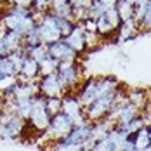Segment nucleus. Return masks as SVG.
<instances>
[{"instance_id": "obj_1", "label": "nucleus", "mask_w": 151, "mask_h": 151, "mask_svg": "<svg viewBox=\"0 0 151 151\" xmlns=\"http://www.w3.org/2000/svg\"><path fill=\"white\" fill-rule=\"evenodd\" d=\"M73 28V23L68 21V19H63L58 17L52 12H47L42 17L37 19V31H38V38L42 44H52V42H58L63 37H66Z\"/></svg>"}, {"instance_id": "obj_2", "label": "nucleus", "mask_w": 151, "mask_h": 151, "mask_svg": "<svg viewBox=\"0 0 151 151\" xmlns=\"http://www.w3.org/2000/svg\"><path fill=\"white\" fill-rule=\"evenodd\" d=\"M0 21L7 31H16L23 37L37 26V17L31 14L30 9L12 4H9L7 9H4V12L0 14Z\"/></svg>"}, {"instance_id": "obj_3", "label": "nucleus", "mask_w": 151, "mask_h": 151, "mask_svg": "<svg viewBox=\"0 0 151 151\" xmlns=\"http://www.w3.org/2000/svg\"><path fill=\"white\" fill-rule=\"evenodd\" d=\"M50 116H52V115H50L49 109H47L45 97L40 96V94H37V96L33 97V106H31L30 116H28V120H26L28 122L26 125H30L35 132L44 134L47 130V127H49V123H50Z\"/></svg>"}, {"instance_id": "obj_4", "label": "nucleus", "mask_w": 151, "mask_h": 151, "mask_svg": "<svg viewBox=\"0 0 151 151\" xmlns=\"http://www.w3.org/2000/svg\"><path fill=\"white\" fill-rule=\"evenodd\" d=\"M115 99H116V91L111 92V94H106L97 97L96 101H92L89 106L83 108V113H85V118L87 122H97L101 118L108 116L111 111H113V106H115Z\"/></svg>"}, {"instance_id": "obj_5", "label": "nucleus", "mask_w": 151, "mask_h": 151, "mask_svg": "<svg viewBox=\"0 0 151 151\" xmlns=\"http://www.w3.org/2000/svg\"><path fill=\"white\" fill-rule=\"evenodd\" d=\"M73 127H75V122L71 120L66 113L59 111V113H56V115L50 116V123H49V127H47V130L44 134H45V137L49 141L58 142V141H61Z\"/></svg>"}, {"instance_id": "obj_6", "label": "nucleus", "mask_w": 151, "mask_h": 151, "mask_svg": "<svg viewBox=\"0 0 151 151\" xmlns=\"http://www.w3.org/2000/svg\"><path fill=\"white\" fill-rule=\"evenodd\" d=\"M24 129H26V120L21 118L17 113H4V118L0 120V139L2 141L17 139Z\"/></svg>"}, {"instance_id": "obj_7", "label": "nucleus", "mask_w": 151, "mask_h": 151, "mask_svg": "<svg viewBox=\"0 0 151 151\" xmlns=\"http://www.w3.org/2000/svg\"><path fill=\"white\" fill-rule=\"evenodd\" d=\"M58 76L61 78V82L64 83V87L68 91H76V87L80 85L82 80V70L76 64V61H68V63H59L58 70H56Z\"/></svg>"}, {"instance_id": "obj_8", "label": "nucleus", "mask_w": 151, "mask_h": 151, "mask_svg": "<svg viewBox=\"0 0 151 151\" xmlns=\"http://www.w3.org/2000/svg\"><path fill=\"white\" fill-rule=\"evenodd\" d=\"M37 85H38V94L44 97H63L68 92V89L64 87V83L58 76V73L40 76L37 80Z\"/></svg>"}, {"instance_id": "obj_9", "label": "nucleus", "mask_w": 151, "mask_h": 151, "mask_svg": "<svg viewBox=\"0 0 151 151\" xmlns=\"http://www.w3.org/2000/svg\"><path fill=\"white\" fill-rule=\"evenodd\" d=\"M76 99L80 101V104L89 106L92 101H96L97 97H101V91H99V78L97 76H91V78H85L83 82H80V85L76 87L75 92Z\"/></svg>"}, {"instance_id": "obj_10", "label": "nucleus", "mask_w": 151, "mask_h": 151, "mask_svg": "<svg viewBox=\"0 0 151 151\" xmlns=\"http://www.w3.org/2000/svg\"><path fill=\"white\" fill-rule=\"evenodd\" d=\"M94 21H96V28H97V33L101 35V38L116 33L118 28H120V24H122V19H120V16H118L115 7L113 9H108L104 14L99 16Z\"/></svg>"}, {"instance_id": "obj_11", "label": "nucleus", "mask_w": 151, "mask_h": 151, "mask_svg": "<svg viewBox=\"0 0 151 151\" xmlns=\"http://www.w3.org/2000/svg\"><path fill=\"white\" fill-rule=\"evenodd\" d=\"M61 111H63V113H66L71 120L75 122V125H80V123L87 122L85 113H83V106L80 104V101L76 99V96L71 91H68L64 96H63Z\"/></svg>"}, {"instance_id": "obj_12", "label": "nucleus", "mask_w": 151, "mask_h": 151, "mask_svg": "<svg viewBox=\"0 0 151 151\" xmlns=\"http://www.w3.org/2000/svg\"><path fill=\"white\" fill-rule=\"evenodd\" d=\"M91 130H92V123L91 122H83L80 125H75L66 136L63 137L58 142L63 144H70V146H83L87 142V139L91 137Z\"/></svg>"}, {"instance_id": "obj_13", "label": "nucleus", "mask_w": 151, "mask_h": 151, "mask_svg": "<svg viewBox=\"0 0 151 151\" xmlns=\"http://www.w3.org/2000/svg\"><path fill=\"white\" fill-rule=\"evenodd\" d=\"M47 52H49V56H50V58H54L58 63L76 61V58H78V54H76L75 50L68 45L63 38H61V40H58V42L49 44V45H47Z\"/></svg>"}, {"instance_id": "obj_14", "label": "nucleus", "mask_w": 151, "mask_h": 151, "mask_svg": "<svg viewBox=\"0 0 151 151\" xmlns=\"http://www.w3.org/2000/svg\"><path fill=\"white\" fill-rule=\"evenodd\" d=\"M63 40L71 47L76 54H80L82 50L87 49V45H85V30H83L82 23H73L71 31L66 37H63Z\"/></svg>"}, {"instance_id": "obj_15", "label": "nucleus", "mask_w": 151, "mask_h": 151, "mask_svg": "<svg viewBox=\"0 0 151 151\" xmlns=\"http://www.w3.org/2000/svg\"><path fill=\"white\" fill-rule=\"evenodd\" d=\"M21 45H23V35H19L16 31H5L0 37V58L12 54Z\"/></svg>"}, {"instance_id": "obj_16", "label": "nucleus", "mask_w": 151, "mask_h": 151, "mask_svg": "<svg viewBox=\"0 0 151 151\" xmlns=\"http://www.w3.org/2000/svg\"><path fill=\"white\" fill-rule=\"evenodd\" d=\"M38 78H40V66L33 58L28 56L23 63V68H21V71L17 75V80H21V82H37Z\"/></svg>"}, {"instance_id": "obj_17", "label": "nucleus", "mask_w": 151, "mask_h": 151, "mask_svg": "<svg viewBox=\"0 0 151 151\" xmlns=\"http://www.w3.org/2000/svg\"><path fill=\"white\" fill-rule=\"evenodd\" d=\"M38 94V85L37 82H17V87L14 91V101H28Z\"/></svg>"}, {"instance_id": "obj_18", "label": "nucleus", "mask_w": 151, "mask_h": 151, "mask_svg": "<svg viewBox=\"0 0 151 151\" xmlns=\"http://www.w3.org/2000/svg\"><path fill=\"white\" fill-rule=\"evenodd\" d=\"M127 103H130L132 106H136L137 109H144L146 104H148V101H150V92L146 91V89H130V91H127Z\"/></svg>"}, {"instance_id": "obj_19", "label": "nucleus", "mask_w": 151, "mask_h": 151, "mask_svg": "<svg viewBox=\"0 0 151 151\" xmlns=\"http://www.w3.org/2000/svg\"><path fill=\"white\" fill-rule=\"evenodd\" d=\"M54 16L58 17H63V19H68L71 23L73 21V7L68 4V0H50V11Z\"/></svg>"}, {"instance_id": "obj_20", "label": "nucleus", "mask_w": 151, "mask_h": 151, "mask_svg": "<svg viewBox=\"0 0 151 151\" xmlns=\"http://www.w3.org/2000/svg\"><path fill=\"white\" fill-rule=\"evenodd\" d=\"M139 26H137L136 23L130 19V21H123L120 24V28H118V42H130V40H134L137 35H139Z\"/></svg>"}, {"instance_id": "obj_21", "label": "nucleus", "mask_w": 151, "mask_h": 151, "mask_svg": "<svg viewBox=\"0 0 151 151\" xmlns=\"http://www.w3.org/2000/svg\"><path fill=\"white\" fill-rule=\"evenodd\" d=\"M129 137L130 136H129L122 127H118V125H115V127L111 129V132L108 134V139H109V142H111L113 151H122L123 144H125V141H127Z\"/></svg>"}, {"instance_id": "obj_22", "label": "nucleus", "mask_w": 151, "mask_h": 151, "mask_svg": "<svg viewBox=\"0 0 151 151\" xmlns=\"http://www.w3.org/2000/svg\"><path fill=\"white\" fill-rule=\"evenodd\" d=\"M132 139V142H134V146H136V150H144V148H148L151 146V141H150V134H148V129L146 127H142L141 130H137L134 136H130Z\"/></svg>"}, {"instance_id": "obj_23", "label": "nucleus", "mask_w": 151, "mask_h": 151, "mask_svg": "<svg viewBox=\"0 0 151 151\" xmlns=\"http://www.w3.org/2000/svg\"><path fill=\"white\" fill-rule=\"evenodd\" d=\"M115 9H116V12H118V16H120L122 23L132 19V14H134V4L125 2V0H118L116 5H115Z\"/></svg>"}, {"instance_id": "obj_24", "label": "nucleus", "mask_w": 151, "mask_h": 151, "mask_svg": "<svg viewBox=\"0 0 151 151\" xmlns=\"http://www.w3.org/2000/svg\"><path fill=\"white\" fill-rule=\"evenodd\" d=\"M146 125H148V122L144 120V116H142V115L139 113L136 118H132V120L129 122L127 125H123L122 129H123V130H125V132H127L129 136H134L137 130H141V129H142V127H146Z\"/></svg>"}, {"instance_id": "obj_25", "label": "nucleus", "mask_w": 151, "mask_h": 151, "mask_svg": "<svg viewBox=\"0 0 151 151\" xmlns=\"http://www.w3.org/2000/svg\"><path fill=\"white\" fill-rule=\"evenodd\" d=\"M24 50H26V52H28V56L33 58L37 63H42V61L49 56L45 44H38V45H33V47H30V49H24Z\"/></svg>"}, {"instance_id": "obj_26", "label": "nucleus", "mask_w": 151, "mask_h": 151, "mask_svg": "<svg viewBox=\"0 0 151 151\" xmlns=\"http://www.w3.org/2000/svg\"><path fill=\"white\" fill-rule=\"evenodd\" d=\"M30 11H31V14L35 16L37 19L42 17L44 14H47V12L50 11V0H35Z\"/></svg>"}, {"instance_id": "obj_27", "label": "nucleus", "mask_w": 151, "mask_h": 151, "mask_svg": "<svg viewBox=\"0 0 151 151\" xmlns=\"http://www.w3.org/2000/svg\"><path fill=\"white\" fill-rule=\"evenodd\" d=\"M58 64H59V63L54 59V58L47 56L45 59L42 61V63H38V66H40V76L50 75V73H56V70H58Z\"/></svg>"}, {"instance_id": "obj_28", "label": "nucleus", "mask_w": 151, "mask_h": 151, "mask_svg": "<svg viewBox=\"0 0 151 151\" xmlns=\"http://www.w3.org/2000/svg\"><path fill=\"white\" fill-rule=\"evenodd\" d=\"M45 104L50 115H56L61 111V104H63V97H45Z\"/></svg>"}, {"instance_id": "obj_29", "label": "nucleus", "mask_w": 151, "mask_h": 151, "mask_svg": "<svg viewBox=\"0 0 151 151\" xmlns=\"http://www.w3.org/2000/svg\"><path fill=\"white\" fill-rule=\"evenodd\" d=\"M139 30L151 31V0L146 4V12H144V17H142V23L139 24Z\"/></svg>"}, {"instance_id": "obj_30", "label": "nucleus", "mask_w": 151, "mask_h": 151, "mask_svg": "<svg viewBox=\"0 0 151 151\" xmlns=\"http://www.w3.org/2000/svg\"><path fill=\"white\" fill-rule=\"evenodd\" d=\"M99 42H101V35L97 31H85V45H87V49L99 45Z\"/></svg>"}, {"instance_id": "obj_31", "label": "nucleus", "mask_w": 151, "mask_h": 151, "mask_svg": "<svg viewBox=\"0 0 151 151\" xmlns=\"http://www.w3.org/2000/svg\"><path fill=\"white\" fill-rule=\"evenodd\" d=\"M50 151H83L82 146H70V144H63V142H52Z\"/></svg>"}, {"instance_id": "obj_32", "label": "nucleus", "mask_w": 151, "mask_h": 151, "mask_svg": "<svg viewBox=\"0 0 151 151\" xmlns=\"http://www.w3.org/2000/svg\"><path fill=\"white\" fill-rule=\"evenodd\" d=\"M68 4L73 9H89L92 4V0H68Z\"/></svg>"}, {"instance_id": "obj_33", "label": "nucleus", "mask_w": 151, "mask_h": 151, "mask_svg": "<svg viewBox=\"0 0 151 151\" xmlns=\"http://www.w3.org/2000/svg\"><path fill=\"white\" fill-rule=\"evenodd\" d=\"M35 0H9V4L12 5H19V7H24V9H31Z\"/></svg>"}, {"instance_id": "obj_34", "label": "nucleus", "mask_w": 151, "mask_h": 151, "mask_svg": "<svg viewBox=\"0 0 151 151\" xmlns=\"http://www.w3.org/2000/svg\"><path fill=\"white\" fill-rule=\"evenodd\" d=\"M141 115L144 116V120L148 122V123H151V96H150V101H148V104H146V108L141 111Z\"/></svg>"}, {"instance_id": "obj_35", "label": "nucleus", "mask_w": 151, "mask_h": 151, "mask_svg": "<svg viewBox=\"0 0 151 151\" xmlns=\"http://www.w3.org/2000/svg\"><path fill=\"white\" fill-rule=\"evenodd\" d=\"M122 151H137L136 146H134V142H132V139L129 137L127 141H125V144H123V148H122Z\"/></svg>"}, {"instance_id": "obj_36", "label": "nucleus", "mask_w": 151, "mask_h": 151, "mask_svg": "<svg viewBox=\"0 0 151 151\" xmlns=\"http://www.w3.org/2000/svg\"><path fill=\"white\" fill-rule=\"evenodd\" d=\"M5 31H7V30H5V26H4V24H2V21H0V37H2Z\"/></svg>"}, {"instance_id": "obj_37", "label": "nucleus", "mask_w": 151, "mask_h": 151, "mask_svg": "<svg viewBox=\"0 0 151 151\" xmlns=\"http://www.w3.org/2000/svg\"><path fill=\"white\" fill-rule=\"evenodd\" d=\"M146 129H148V134H150V141H151V123L146 125Z\"/></svg>"}, {"instance_id": "obj_38", "label": "nucleus", "mask_w": 151, "mask_h": 151, "mask_svg": "<svg viewBox=\"0 0 151 151\" xmlns=\"http://www.w3.org/2000/svg\"><path fill=\"white\" fill-rule=\"evenodd\" d=\"M4 118V109H2V104H0V120Z\"/></svg>"}, {"instance_id": "obj_39", "label": "nucleus", "mask_w": 151, "mask_h": 151, "mask_svg": "<svg viewBox=\"0 0 151 151\" xmlns=\"http://www.w3.org/2000/svg\"><path fill=\"white\" fill-rule=\"evenodd\" d=\"M139 151H151V146H148V148H144V150H139Z\"/></svg>"}, {"instance_id": "obj_40", "label": "nucleus", "mask_w": 151, "mask_h": 151, "mask_svg": "<svg viewBox=\"0 0 151 151\" xmlns=\"http://www.w3.org/2000/svg\"><path fill=\"white\" fill-rule=\"evenodd\" d=\"M125 2H130V4H136V0H125Z\"/></svg>"}, {"instance_id": "obj_41", "label": "nucleus", "mask_w": 151, "mask_h": 151, "mask_svg": "<svg viewBox=\"0 0 151 151\" xmlns=\"http://www.w3.org/2000/svg\"><path fill=\"white\" fill-rule=\"evenodd\" d=\"M0 104H2V97H0Z\"/></svg>"}]
</instances>
